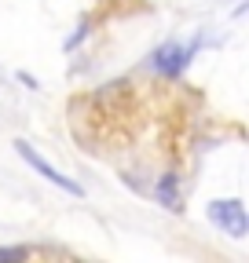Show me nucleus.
Masks as SVG:
<instances>
[{
  "label": "nucleus",
  "instance_id": "nucleus-1",
  "mask_svg": "<svg viewBox=\"0 0 249 263\" xmlns=\"http://www.w3.org/2000/svg\"><path fill=\"white\" fill-rule=\"evenodd\" d=\"M194 51H198V41H191V44H180V41H165L162 48H154L150 51V59H147V66L154 73H162V77H169V81H176L187 66H191V59H194Z\"/></svg>",
  "mask_w": 249,
  "mask_h": 263
},
{
  "label": "nucleus",
  "instance_id": "nucleus-2",
  "mask_svg": "<svg viewBox=\"0 0 249 263\" xmlns=\"http://www.w3.org/2000/svg\"><path fill=\"white\" fill-rule=\"evenodd\" d=\"M205 216H209V223H212L216 230H224V234H231V238H245V234H249V216H245L242 201H235V197L209 201Z\"/></svg>",
  "mask_w": 249,
  "mask_h": 263
},
{
  "label": "nucleus",
  "instance_id": "nucleus-3",
  "mask_svg": "<svg viewBox=\"0 0 249 263\" xmlns=\"http://www.w3.org/2000/svg\"><path fill=\"white\" fill-rule=\"evenodd\" d=\"M15 150H19V157H22V161H26V164H29V168H33V172H37L41 179H48L51 186H59V190H66V194H74V197H84L81 183H74L70 176H62V172L55 168V164H48V161H44V157H41V154H37L33 146H29L26 139H19V143H15Z\"/></svg>",
  "mask_w": 249,
  "mask_h": 263
},
{
  "label": "nucleus",
  "instance_id": "nucleus-4",
  "mask_svg": "<svg viewBox=\"0 0 249 263\" xmlns=\"http://www.w3.org/2000/svg\"><path fill=\"white\" fill-rule=\"evenodd\" d=\"M154 201H158L162 209H172V212L183 209V201H180V176L176 172H165L158 179V186H154Z\"/></svg>",
  "mask_w": 249,
  "mask_h": 263
},
{
  "label": "nucleus",
  "instance_id": "nucleus-5",
  "mask_svg": "<svg viewBox=\"0 0 249 263\" xmlns=\"http://www.w3.org/2000/svg\"><path fill=\"white\" fill-rule=\"evenodd\" d=\"M88 33H92V15H84L81 22H77V33H70V37H66V44H62V51H77V44L88 37Z\"/></svg>",
  "mask_w": 249,
  "mask_h": 263
},
{
  "label": "nucleus",
  "instance_id": "nucleus-6",
  "mask_svg": "<svg viewBox=\"0 0 249 263\" xmlns=\"http://www.w3.org/2000/svg\"><path fill=\"white\" fill-rule=\"evenodd\" d=\"M33 256V249H26V245H0V263H22Z\"/></svg>",
  "mask_w": 249,
  "mask_h": 263
},
{
  "label": "nucleus",
  "instance_id": "nucleus-7",
  "mask_svg": "<svg viewBox=\"0 0 249 263\" xmlns=\"http://www.w3.org/2000/svg\"><path fill=\"white\" fill-rule=\"evenodd\" d=\"M19 81H22L26 88H37V77H29V73H22V70H19Z\"/></svg>",
  "mask_w": 249,
  "mask_h": 263
}]
</instances>
